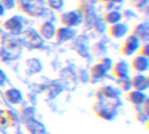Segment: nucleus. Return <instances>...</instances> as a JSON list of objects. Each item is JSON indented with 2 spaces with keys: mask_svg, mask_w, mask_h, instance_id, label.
Masks as SVG:
<instances>
[{
  "mask_svg": "<svg viewBox=\"0 0 149 134\" xmlns=\"http://www.w3.org/2000/svg\"><path fill=\"white\" fill-rule=\"evenodd\" d=\"M120 105L119 98L110 100H95L92 111L104 120H113L117 116V108Z\"/></svg>",
  "mask_w": 149,
  "mask_h": 134,
  "instance_id": "1",
  "label": "nucleus"
},
{
  "mask_svg": "<svg viewBox=\"0 0 149 134\" xmlns=\"http://www.w3.org/2000/svg\"><path fill=\"white\" fill-rule=\"evenodd\" d=\"M45 2L43 0H18L17 6L19 10L31 17L38 16L40 12H42L44 8Z\"/></svg>",
  "mask_w": 149,
  "mask_h": 134,
  "instance_id": "2",
  "label": "nucleus"
},
{
  "mask_svg": "<svg viewBox=\"0 0 149 134\" xmlns=\"http://www.w3.org/2000/svg\"><path fill=\"white\" fill-rule=\"evenodd\" d=\"M120 90L111 85L100 87L95 92V100H110L120 96Z\"/></svg>",
  "mask_w": 149,
  "mask_h": 134,
  "instance_id": "3",
  "label": "nucleus"
},
{
  "mask_svg": "<svg viewBox=\"0 0 149 134\" xmlns=\"http://www.w3.org/2000/svg\"><path fill=\"white\" fill-rule=\"evenodd\" d=\"M140 47V40L133 34H130L120 48V52L124 56L133 55Z\"/></svg>",
  "mask_w": 149,
  "mask_h": 134,
  "instance_id": "4",
  "label": "nucleus"
},
{
  "mask_svg": "<svg viewBox=\"0 0 149 134\" xmlns=\"http://www.w3.org/2000/svg\"><path fill=\"white\" fill-rule=\"evenodd\" d=\"M129 70H130V65L125 60H120L115 63H113L112 72H113V76L117 78L128 76Z\"/></svg>",
  "mask_w": 149,
  "mask_h": 134,
  "instance_id": "5",
  "label": "nucleus"
},
{
  "mask_svg": "<svg viewBox=\"0 0 149 134\" xmlns=\"http://www.w3.org/2000/svg\"><path fill=\"white\" fill-rule=\"evenodd\" d=\"M130 67L138 73H142L148 70L149 60L148 57H144L141 55L136 56L133 58Z\"/></svg>",
  "mask_w": 149,
  "mask_h": 134,
  "instance_id": "6",
  "label": "nucleus"
},
{
  "mask_svg": "<svg viewBox=\"0 0 149 134\" xmlns=\"http://www.w3.org/2000/svg\"><path fill=\"white\" fill-rule=\"evenodd\" d=\"M130 78L133 90L144 92L148 88V78L147 76L141 73H137Z\"/></svg>",
  "mask_w": 149,
  "mask_h": 134,
  "instance_id": "7",
  "label": "nucleus"
},
{
  "mask_svg": "<svg viewBox=\"0 0 149 134\" xmlns=\"http://www.w3.org/2000/svg\"><path fill=\"white\" fill-rule=\"evenodd\" d=\"M59 22L64 27H72L75 26L79 22V16L76 11H67L62 13L59 17Z\"/></svg>",
  "mask_w": 149,
  "mask_h": 134,
  "instance_id": "8",
  "label": "nucleus"
},
{
  "mask_svg": "<svg viewBox=\"0 0 149 134\" xmlns=\"http://www.w3.org/2000/svg\"><path fill=\"white\" fill-rule=\"evenodd\" d=\"M147 96L143 92L130 90L126 93V99L130 102L133 106H141V105L146 100Z\"/></svg>",
  "mask_w": 149,
  "mask_h": 134,
  "instance_id": "9",
  "label": "nucleus"
},
{
  "mask_svg": "<svg viewBox=\"0 0 149 134\" xmlns=\"http://www.w3.org/2000/svg\"><path fill=\"white\" fill-rule=\"evenodd\" d=\"M128 32V26L126 24L117 23L112 24L108 28V33L111 37L114 38H120L123 37Z\"/></svg>",
  "mask_w": 149,
  "mask_h": 134,
  "instance_id": "10",
  "label": "nucleus"
},
{
  "mask_svg": "<svg viewBox=\"0 0 149 134\" xmlns=\"http://www.w3.org/2000/svg\"><path fill=\"white\" fill-rule=\"evenodd\" d=\"M3 96L10 105H17L22 100V93L16 88H10L3 92Z\"/></svg>",
  "mask_w": 149,
  "mask_h": 134,
  "instance_id": "11",
  "label": "nucleus"
},
{
  "mask_svg": "<svg viewBox=\"0 0 149 134\" xmlns=\"http://www.w3.org/2000/svg\"><path fill=\"white\" fill-rule=\"evenodd\" d=\"M55 28L52 24L51 23H44L42 24L38 28V32L42 36L43 38L50 40L52 37H54L55 35Z\"/></svg>",
  "mask_w": 149,
  "mask_h": 134,
  "instance_id": "12",
  "label": "nucleus"
},
{
  "mask_svg": "<svg viewBox=\"0 0 149 134\" xmlns=\"http://www.w3.org/2000/svg\"><path fill=\"white\" fill-rule=\"evenodd\" d=\"M72 37H73V31L72 30H70L68 27L59 28L58 30H57L55 31V35H54L56 41L59 42V43L68 41Z\"/></svg>",
  "mask_w": 149,
  "mask_h": 134,
  "instance_id": "13",
  "label": "nucleus"
},
{
  "mask_svg": "<svg viewBox=\"0 0 149 134\" xmlns=\"http://www.w3.org/2000/svg\"><path fill=\"white\" fill-rule=\"evenodd\" d=\"M109 69L105 65H103L101 62H99L98 64L94 65L91 70H90V75H91V78L93 79H99V78H101L102 77H104L107 73V72L108 71Z\"/></svg>",
  "mask_w": 149,
  "mask_h": 134,
  "instance_id": "14",
  "label": "nucleus"
},
{
  "mask_svg": "<svg viewBox=\"0 0 149 134\" xmlns=\"http://www.w3.org/2000/svg\"><path fill=\"white\" fill-rule=\"evenodd\" d=\"M121 18H122V14L118 10H113L110 11H107V13L104 16L105 22L109 25L120 23Z\"/></svg>",
  "mask_w": 149,
  "mask_h": 134,
  "instance_id": "15",
  "label": "nucleus"
},
{
  "mask_svg": "<svg viewBox=\"0 0 149 134\" xmlns=\"http://www.w3.org/2000/svg\"><path fill=\"white\" fill-rule=\"evenodd\" d=\"M3 27L11 32H18L22 29V24L18 17H13L3 23Z\"/></svg>",
  "mask_w": 149,
  "mask_h": 134,
  "instance_id": "16",
  "label": "nucleus"
},
{
  "mask_svg": "<svg viewBox=\"0 0 149 134\" xmlns=\"http://www.w3.org/2000/svg\"><path fill=\"white\" fill-rule=\"evenodd\" d=\"M26 129L31 134H42L45 132V128L39 122L32 119H29L26 122Z\"/></svg>",
  "mask_w": 149,
  "mask_h": 134,
  "instance_id": "17",
  "label": "nucleus"
},
{
  "mask_svg": "<svg viewBox=\"0 0 149 134\" xmlns=\"http://www.w3.org/2000/svg\"><path fill=\"white\" fill-rule=\"evenodd\" d=\"M131 34L134 35L139 40L141 39L147 40L148 37V27L147 24H137L136 26H134Z\"/></svg>",
  "mask_w": 149,
  "mask_h": 134,
  "instance_id": "18",
  "label": "nucleus"
},
{
  "mask_svg": "<svg viewBox=\"0 0 149 134\" xmlns=\"http://www.w3.org/2000/svg\"><path fill=\"white\" fill-rule=\"evenodd\" d=\"M117 85H118L119 90L121 91V92H128V91H130L132 89L131 78L128 76L118 78Z\"/></svg>",
  "mask_w": 149,
  "mask_h": 134,
  "instance_id": "19",
  "label": "nucleus"
},
{
  "mask_svg": "<svg viewBox=\"0 0 149 134\" xmlns=\"http://www.w3.org/2000/svg\"><path fill=\"white\" fill-rule=\"evenodd\" d=\"M46 4L53 10H59L64 4V0H46Z\"/></svg>",
  "mask_w": 149,
  "mask_h": 134,
  "instance_id": "20",
  "label": "nucleus"
},
{
  "mask_svg": "<svg viewBox=\"0 0 149 134\" xmlns=\"http://www.w3.org/2000/svg\"><path fill=\"white\" fill-rule=\"evenodd\" d=\"M0 3L3 6L4 10H10L15 7V0H0Z\"/></svg>",
  "mask_w": 149,
  "mask_h": 134,
  "instance_id": "21",
  "label": "nucleus"
},
{
  "mask_svg": "<svg viewBox=\"0 0 149 134\" xmlns=\"http://www.w3.org/2000/svg\"><path fill=\"white\" fill-rule=\"evenodd\" d=\"M139 51H140V55L144 56V57H148L149 56V45L148 44H144L142 45H140L139 47Z\"/></svg>",
  "mask_w": 149,
  "mask_h": 134,
  "instance_id": "22",
  "label": "nucleus"
},
{
  "mask_svg": "<svg viewBox=\"0 0 149 134\" xmlns=\"http://www.w3.org/2000/svg\"><path fill=\"white\" fill-rule=\"evenodd\" d=\"M4 81H5V76H4V74H3V72H2L0 71V86L3 85Z\"/></svg>",
  "mask_w": 149,
  "mask_h": 134,
  "instance_id": "23",
  "label": "nucleus"
},
{
  "mask_svg": "<svg viewBox=\"0 0 149 134\" xmlns=\"http://www.w3.org/2000/svg\"><path fill=\"white\" fill-rule=\"evenodd\" d=\"M4 12H5V10L3 8V6L0 3V17L3 16L4 15Z\"/></svg>",
  "mask_w": 149,
  "mask_h": 134,
  "instance_id": "24",
  "label": "nucleus"
},
{
  "mask_svg": "<svg viewBox=\"0 0 149 134\" xmlns=\"http://www.w3.org/2000/svg\"><path fill=\"white\" fill-rule=\"evenodd\" d=\"M100 1H101V2H105V3H107V2H108V1H111V0H100Z\"/></svg>",
  "mask_w": 149,
  "mask_h": 134,
  "instance_id": "25",
  "label": "nucleus"
}]
</instances>
